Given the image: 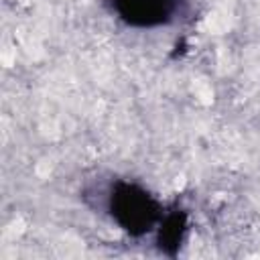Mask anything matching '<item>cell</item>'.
<instances>
[{"label": "cell", "instance_id": "1", "mask_svg": "<svg viewBox=\"0 0 260 260\" xmlns=\"http://www.w3.org/2000/svg\"><path fill=\"white\" fill-rule=\"evenodd\" d=\"M110 205L112 215L120 221L124 230L132 234L136 230H148L156 213L154 201L148 197V193L138 191L132 185H122V191L112 193Z\"/></svg>", "mask_w": 260, "mask_h": 260}, {"label": "cell", "instance_id": "2", "mask_svg": "<svg viewBox=\"0 0 260 260\" xmlns=\"http://www.w3.org/2000/svg\"><path fill=\"white\" fill-rule=\"evenodd\" d=\"M181 0H118L116 6L130 24L152 26L173 18Z\"/></svg>", "mask_w": 260, "mask_h": 260}]
</instances>
